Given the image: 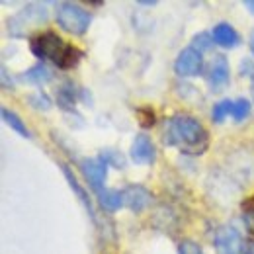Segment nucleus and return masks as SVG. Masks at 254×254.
<instances>
[{"instance_id": "obj_15", "label": "nucleus", "mask_w": 254, "mask_h": 254, "mask_svg": "<svg viewBox=\"0 0 254 254\" xmlns=\"http://www.w3.org/2000/svg\"><path fill=\"white\" fill-rule=\"evenodd\" d=\"M49 70L45 68V66H35L32 68L28 74H26V78L28 80H32V82H43V80H49Z\"/></svg>"}, {"instance_id": "obj_18", "label": "nucleus", "mask_w": 254, "mask_h": 254, "mask_svg": "<svg viewBox=\"0 0 254 254\" xmlns=\"http://www.w3.org/2000/svg\"><path fill=\"white\" fill-rule=\"evenodd\" d=\"M245 4H247V8H249V10H251V12L254 14V0H247Z\"/></svg>"}, {"instance_id": "obj_11", "label": "nucleus", "mask_w": 254, "mask_h": 254, "mask_svg": "<svg viewBox=\"0 0 254 254\" xmlns=\"http://www.w3.org/2000/svg\"><path fill=\"white\" fill-rule=\"evenodd\" d=\"M98 195H100L102 207L108 209V211H116V209H120V207L124 205V193H122V191L104 190L102 193H98Z\"/></svg>"}, {"instance_id": "obj_19", "label": "nucleus", "mask_w": 254, "mask_h": 254, "mask_svg": "<svg viewBox=\"0 0 254 254\" xmlns=\"http://www.w3.org/2000/svg\"><path fill=\"white\" fill-rule=\"evenodd\" d=\"M251 51H253V55H254V30H253V33H251Z\"/></svg>"}, {"instance_id": "obj_8", "label": "nucleus", "mask_w": 254, "mask_h": 254, "mask_svg": "<svg viewBox=\"0 0 254 254\" xmlns=\"http://www.w3.org/2000/svg\"><path fill=\"white\" fill-rule=\"evenodd\" d=\"M157 157L155 153V145L151 141L149 135H137L131 143V159L137 164H151Z\"/></svg>"}, {"instance_id": "obj_14", "label": "nucleus", "mask_w": 254, "mask_h": 254, "mask_svg": "<svg viewBox=\"0 0 254 254\" xmlns=\"http://www.w3.org/2000/svg\"><path fill=\"white\" fill-rule=\"evenodd\" d=\"M249 112H251V104L247 102V100H237V102H233V118L237 120V122H241V120H245L247 116H249Z\"/></svg>"}, {"instance_id": "obj_12", "label": "nucleus", "mask_w": 254, "mask_h": 254, "mask_svg": "<svg viewBox=\"0 0 254 254\" xmlns=\"http://www.w3.org/2000/svg\"><path fill=\"white\" fill-rule=\"evenodd\" d=\"M2 118H4V122L8 124V126L12 127L14 131H18L22 137H30V131H28V127L24 126V122L14 114V112H10V110H2Z\"/></svg>"}, {"instance_id": "obj_17", "label": "nucleus", "mask_w": 254, "mask_h": 254, "mask_svg": "<svg viewBox=\"0 0 254 254\" xmlns=\"http://www.w3.org/2000/svg\"><path fill=\"white\" fill-rule=\"evenodd\" d=\"M205 39H207V35H199V37H195V41H199V45H201L203 49H207V47H209V43H207Z\"/></svg>"}, {"instance_id": "obj_7", "label": "nucleus", "mask_w": 254, "mask_h": 254, "mask_svg": "<svg viewBox=\"0 0 254 254\" xmlns=\"http://www.w3.org/2000/svg\"><path fill=\"white\" fill-rule=\"evenodd\" d=\"M207 82L211 86V90L219 92L225 88V84L229 82V61L225 55H215L209 63L207 68Z\"/></svg>"}, {"instance_id": "obj_2", "label": "nucleus", "mask_w": 254, "mask_h": 254, "mask_svg": "<svg viewBox=\"0 0 254 254\" xmlns=\"http://www.w3.org/2000/svg\"><path fill=\"white\" fill-rule=\"evenodd\" d=\"M32 51L35 57L49 59V61H53V63L57 64V66H61V68L74 66V64L80 61V57H82V53L76 47L64 43L63 39L53 32H45L35 35L32 39Z\"/></svg>"}, {"instance_id": "obj_16", "label": "nucleus", "mask_w": 254, "mask_h": 254, "mask_svg": "<svg viewBox=\"0 0 254 254\" xmlns=\"http://www.w3.org/2000/svg\"><path fill=\"white\" fill-rule=\"evenodd\" d=\"M180 254H201V251L195 243L184 241V243H180Z\"/></svg>"}, {"instance_id": "obj_1", "label": "nucleus", "mask_w": 254, "mask_h": 254, "mask_svg": "<svg viewBox=\"0 0 254 254\" xmlns=\"http://www.w3.org/2000/svg\"><path fill=\"white\" fill-rule=\"evenodd\" d=\"M164 143L184 153L199 155L207 147V131L191 116H176L164 129Z\"/></svg>"}, {"instance_id": "obj_6", "label": "nucleus", "mask_w": 254, "mask_h": 254, "mask_svg": "<svg viewBox=\"0 0 254 254\" xmlns=\"http://www.w3.org/2000/svg\"><path fill=\"white\" fill-rule=\"evenodd\" d=\"M82 174L88 180L90 188L98 193L104 191V180H106V170H108V162L100 159H86L80 162Z\"/></svg>"}, {"instance_id": "obj_9", "label": "nucleus", "mask_w": 254, "mask_h": 254, "mask_svg": "<svg viewBox=\"0 0 254 254\" xmlns=\"http://www.w3.org/2000/svg\"><path fill=\"white\" fill-rule=\"evenodd\" d=\"M211 37H213V41H215L219 47H225V49H233V47H237V45L241 43L239 33L235 32L233 26H229V24H217V26L213 28Z\"/></svg>"}, {"instance_id": "obj_13", "label": "nucleus", "mask_w": 254, "mask_h": 254, "mask_svg": "<svg viewBox=\"0 0 254 254\" xmlns=\"http://www.w3.org/2000/svg\"><path fill=\"white\" fill-rule=\"evenodd\" d=\"M229 114L233 116V102H231V100H223L219 104H215V108H213V120H215L217 124L223 122Z\"/></svg>"}, {"instance_id": "obj_3", "label": "nucleus", "mask_w": 254, "mask_h": 254, "mask_svg": "<svg viewBox=\"0 0 254 254\" xmlns=\"http://www.w3.org/2000/svg\"><path fill=\"white\" fill-rule=\"evenodd\" d=\"M55 18H57V24L63 28L64 32L72 33V35H82L90 26V14L84 8H80L78 4H72V2L59 4L57 12H55Z\"/></svg>"}, {"instance_id": "obj_10", "label": "nucleus", "mask_w": 254, "mask_h": 254, "mask_svg": "<svg viewBox=\"0 0 254 254\" xmlns=\"http://www.w3.org/2000/svg\"><path fill=\"white\" fill-rule=\"evenodd\" d=\"M124 193V203L133 211H141L149 201V191L141 186H129Z\"/></svg>"}, {"instance_id": "obj_4", "label": "nucleus", "mask_w": 254, "mask_h": 254, "mask_svg": "<svg viewBox=\"0 0 254 254\" xmlns=\"http://www.w3.org/2000/svg\"><path fill=\"white\" fill-rule=\"evenodd\" d=\"M217 254H245V241L233 227H221L215 235Z\"/></svg>"}, {"instance_id": "obj_20", "label": "nucleus", "mask_w": 254, "mask_h": 254, "mask_svg": "<svg viewBox=\"0 0 254 254\" xmlns=\"http://www.w3.org/2000/svg\"><path fill=\"white\" fill-rule=\"evenodd\" d=\"M253 96H254V78H253Z\"/></svg>"}, {"instance_id": "obj_5", "label": "nucleus", "mask_w": 254, "mask_h": 254, "mask_svg": "<svg viewBox=\"0 0 254 254\" xmlns=\"http://www.w3.org/2000/svg\"><path fill=\"white\" fill-rule=\"evenodd\" d=\"M174 68H176V72L180 76H195V74H199L203 70V57H201L199 49H195V47L184 49L178 55Z\"/></svg>"}]
</instances>
